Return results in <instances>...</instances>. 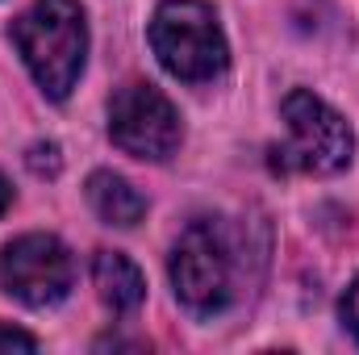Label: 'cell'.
<instances>
[{
    "label": "cell",
    "instance_id": "obj_8",
    "mask_svg": "<svg viewBox=\"0 0 359 355\" xmlns=\"http://www.w3.org/2000/svg\"><path fill=\"white\" fill-rule=\"evenodd\" d=\"M88 205L96 209V217L104 226H138L147 217V196L117 172H92L88 176Z\"/></svg>",
    "mask_w": 359,
    "mask_h": 355
},
{
    "label": "cell",
    "instance_id": "obj_6",
    "mask_svg": "<svg viewBox=\"0 0 359 355\" xmlns=\"http://www.w3.org/2000/svg\"><path fill=\"white\" fill-rule=\"evenodd\" d=\"M76 284V260L63 247V239L55 234H21L13 243H4L0 251V288L29 305V309H46L59 305Z\"/></svg>",
    "mask_w": 359,
    "mask_h": 355
},
{
    "label": "cell",
    "instance_id": "obj_5",
    "mask_svg": "<svg viewBox=\"0 0 359 355\" xmlns=\"http://www.w3.org/2000/svg\"><path fill=\"white\" fill-rule=\"evenodd\" d=\"M109 138L117 151L142 163H163L172 159L184 142L176 105L155 88V84H121L109 100Z\"/></svg>",
    "mask_w": 359,
    "mask_h": 355
},
{
    "label": "cell",
    "instance_id": "obj_10",
    "mask_svg": "<svg viewBox=\"0 0 359 355\" xmlns=\"http://www.w3.org/2000/svg\"><path fill=\"white\" fill-rule=\"evenodd\" d=\"M0 351H38V339L17 330V326H4L0 322Z\"/></svg>",
    "mask_w": 359,
    "mask_h": 355
},
{
    "label": "cell",
    "instance_id": "obj_7",
    "mask_svg": "<svg viewBox=\"0 0 359 355\" xmlns=\"http://www.w3.org/2000/svg\"><path fill=\"white\" fill-rule=\"evenodd\" d=\"M92 284H96V297L104 301V309H113V314H134L147 301V276L121 251H96Z\"/></svg>",
    "mask_w": 359,
    "mask_h": 355
},
{
    "label": "cell",
    "instance_id": "obj_11",
    "mask_svg": "<svg viewBox=\"0 0 359 355\" xmlns=\"http://www.w3.org/2000/svg\"><path fill=\"white\" fill-rule=\"evenodd\" d=\"M8 209H13V184H8V180L0 176V217H4Z\"/></svg>",
    "mask_w": 359,
    "mask_h": 355
},
{
    "label": "cell",
    "instance_id": "obj_9",
    "mask_svg": "<svg viewBox=\"0 0 359 355\" xmlns=\"http://www.w3.org/2000/svg\"><path fill=\"white\" fill-rule=\"evenodd\" d=\"M339 318H343V330L359 343V276L347 284V293H343V301H339Z\"/></svg>",
    "mask_w": 359,
    "mask_h": 355
},
{
    "label": "cell",
    "instance_id": "obj_1",
    "mask_svg": "<svg viewBox=\"0 0 359 355\" xmlns=\"http://www.w3.org/2000/svg\"><path fill=\"white\" fill-rule=\"evenodd\" d=\"M8 34L34 84L50 100H67L88 59V21L80 0H34Z\"/></svg>",
    "mask_w": 359,
    "mask_h": 355
},
{
    "label": "cell",
    "instance_id": "obj_4",
    "mask_svg": "<svg viewBox=\"0 0 359 355\" xmlns=\"http://www.w3.org/2000/svg\"><path fill=\"white\" fill-rule=\"evenodd\" d=\"M151 51L184 84H209L230 63L217 13L205 0H163L151 17Z\"/></svg>",
    "mask_w": 359,
    "mask_h": 355
},
{
    "label": "cell",
    "instance_id": "obj_2",
    "mask_svg": "<svg viewBox=\"0 0 359 355\" xmlns=\"http://www.w3.org/2000/svg\"><path fill=\"white\" fill-rule=\"evenodd\" d=\"M168 276L192 318H217L238 297V247L226 217H196L172 247Z\"/></svg>",
    "mask_w": 359,
    "mask_h": 355
},
{
    "label": "cell",
    "instance_id": "obj_3",
    "mask_svg": "<svg viewBox=\"0 0 359 355\" xmlns=\"http://www.w3.org/2000/svg\"><path fill=\"white\" fill-rule=\"evenodd\" d=\"M288 138L271 147V172L280 176H339L351 168L355 134L339 109H330L309 88H292L280 105Z\"/></svg>",
    "mask_w": 359,
    "mask_h": 355
}]
</instances>
